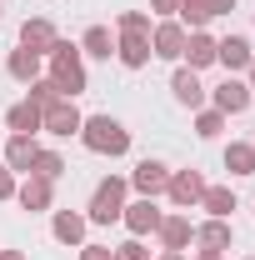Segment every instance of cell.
Masks as SVG:
<instances>
[{
	"instance_id": "obj_1",
	"label": "cell",
	"mask_w": 255,
	"mask_h": 260,
	"mask_svg": "<svg viewBox=\"0 0 255 260\" xmlns=\"http://www.w3.org/2000/svg\"><path fill=\"white\" fill-rule=\"evenodd\" d=\"M45 60H50V80H55V90H60L65 100H75L80 90H85V65H80V45H70V40H55Z\"/></svg>"
},
{
	"instance_id": "obj_2",
	"label": "cell",
	"mask_w": 255,
	"mask_h": 260,
	"mask_svg": "<svg viewBox=\"0 0 255 260\" xmlns=\"http://www.w3.org/2000/svg\"><path fill=\"white\" fill-rule=\"evenodd\" d=\"M80 140H85V150H95V155H125L130 150V130L120 120H110V115H85L80 120Z\"/></svg>"
},
{
	"instance_id": "obj_3",
	"label": "cell",
	"mask_w": 255,
	"mask_h": 260,
	"mask_svg": "<svg viewBox=\"0 0 255 260\" xmlns=\"http://www.w3.org/2000/svg\"><path fill=\"white\" fill-rule=\"evenodd\" d=\"M125 190L130 180H120V175H105L95 185V195H90V225H110V220H120V210H125Z\"/></svg>"
},
{
	"instance_id": "obj_4",
	"label": "cell",
	"mask_w": 255,
	"mask_h": 260,
	"mask_svg": "<svg viewBox=\"0 0 255 260\" xmlns=\"http://www.w3.org/2000/svg\"><path fill=\"white\" fill-rule=\"evenodd\" d=\"M165 195H170V205L190 210V205H200V195H205V175H200V170H170Z\"/></svg>"
},
{
	"instance_id": "obj_5",
	"label": "cell",
	"mask_w": 255,
	"mask_h": 260,
	"mask_svg": "<svg viewBox=\"0 0 255 260\" xmlns=\"http://www.w3.org/2000/svg\"><path fill=\"white\" fill-rule=\"evenodd\" d=\"M80 120H85V115H80V110H75V100H55V105H45V110H40V130H50V135H80Z\"/></svg>"
},
{
	"instance_id": "obj_6",
	"label": "cell",
	"mask_w": 255,
	"mask_h": 260,
	"mask_svg": "<svg viewBox=\"0 0 255 260\" xmlns=\"http://www.w3.org/2000/svg\"><path fill=\"white\" fill-rule=\"evenodd\" d=\"M185 25L180 20H160L155 30H150V55H160V60H180V50H185Z\"/></svg>"
},
{
	"instance_id": "obj_7",
	"label": "cell",
	"mask_w": 255,
	"mask_h": 260,
	"mask_svg": "<svg viewBox=\"0 0 255 260\" xmlns=\"http://www.w3.org/2000/svg\"><path fill=\"white\" fill-rule=\"evenodd\" d=\"M155 235H160V250H185V245L195 240V225H190L185 210H175V215H160Z\"/></svg>"
},
{
	"instance_id": "obj_8",
	"label": "cell",
	"mask_w": 255,
	"mask_h": 260,
	"mask_svg": "<svg viewBox=\"0 0 255 260\" xmlns=\"http://www.w3.org/2000/svg\"><path fill=\"white\" fill-rule=\"evenodd\" d=\"M120 220H125V230L140 240V235H155L160 210H155V200H150V195H140V200H130L125 210H120Z\"/></svg>"
},
{
	"instance_id": "obj_9",
	"label": "cell",
	"mask_w": 255,
	"mask_h": 260,
	"mask_svg": "<svg viewBox=\"0 0 255 260\" xmlns=\"http://www.w3.org/2000/svg\"><path fill=\"white\" fill-rule=\"evenodd\" d=\"M130 185H135L140 195H150V200H155V195H165V185H170V165H160V160H140L135 170H130Z\"/></svg>"
},
{
	"instance_id": "obj_10",
	"label": "cell",
	"mask_w": 255,
	"mask_h": 260,
	"mask_svg": "<svg viewBox=\"0 0 255 260\" xmlns=\"http://www.w3.org/2000/svg\"><path fill=\"white\" fill-rule=\"evenodd\" d=\"M250 85H245V80H235V75H230V80H225V85H215V110H220V115H240V110H250Z\"/></svg>"
},
{
	"instance_id": "obj_11",
	"label": "cell",
	"mask_w": 255,
	"mask_h": 260,
	"mask_svg": "<svg viewBox=\"0 0 255 260\" xmlns=\"http://www.w3.org/2000/svg\"><path fill=\"white\" fill-rule=\"evenodd\" d=\"M15 200H20V210H50V200H55V185L50 180H40V175H25L20 185H15Z\"/></svg>"
},
{
	"instance_id": "obj_12",
	"label": "cell",
	"mask_w": 255,
	"mask_h": 260,
	"mask_svg": "<svg viewBox=\"0 0 255 260\" xmlns=\"http://www.w3.org/2000/svg\"><path fill=\"white\" fill-rule=\"evenodd\" d=\"M170 90H175V100H180L185 110H200V105H205V85H200V75H195L190 65H180V70L170 75Z\"/></svg>"
},
{
	"instance_id": "obj_13",
	"label": "cell",
	"mask_w": 255,
	"mask_h": 260,
	"mask_svg": "<svg viewBox=\"0 0 255 260\" xmlns=\"http://www.w3.org/2000/svg\"><path fill=\"white\" fill-rule=\"evenodd\" d=\"M55 40H60V35H55V25H50L45 15H35V20L20 25V45L35 50V55H50V45H55Z\"/></svg>"
},
{
	"instance_id": "obj_14",
	"label": "cell",
	"mask_w": 255,
	"mask_h": 260,
	"mask_svg": "<svg viewBox=\"0 0 255 260\" xmlns=\"http://www.w3.org/2000/svg\"><path fill=\"white\" fill-rule=\"evenodd\" d=\"M85 230H90V220L75 215V210H55V220H50V235L60 245H85Z\"/></svg>"
},
{
	"instance_id": "obj_15",
	"label": "cell",
	"mask_w": 255,
	"mask_h": 260,
	"mask_svg": "<svg viewBox=\"0 0 255 260\" xmlns=\"http://www.w3.org/2000/svg\"><path fill=\"white\" fill-rule=\"evenodd\" d=\"M250 40H245V35H225V40H215V60L225 65V70H245V65H250Z\"/></svg>"
},
{
	"instance_id": "obj_16",
	"label": "cell",
	"mask_w": 255,
	"mask_h": 260,
	"mask_svg": "<svg viewBox=\"0 0 255 260\" xmlns=\"http://www.w3.org/2000/svg\"><path fill=\"white\" fill-rule=\"evenodd\" d=\"M35 135H10L5 140V165L15 170V175H30V165H35Z\"/></svg>"
},
{
	"instance_id": "obj_17",
	"label": "cell",
	"mask_w": 255,
	"mask_h": 260,
	"mask_svg": "<svg viewBox=\"0 0 255 260\" xmlns=\"http://www.w3.org/2000/svg\"><path fill=\"white\" fill-rule=\"evenodd\" d=\"M115 60L125 65V70L150 65V35H120V40H115Z\"/></svg>"
},
{
	"instance_id": "obj_18",
	"label": "cell",
	"mask_w": 255,
	"mask_h": 260,
	"mask_svg": "<svg viewBox=\"0 0 255 260\" xmlns=\"http://www.w3.org/2000/svg\"><path fill=\"white\" fill-rule=\"evenodd\" d=\"M180 60L190 65V70H205V65H215V40L205 30H190L185 35V50H180Z\"/></svg>"
},
{
	"instance_id": "obj_19",
	"label": "cell",
	"mask_w": 255,
	"mask_h": 260,
	"mask_svg": "<svg viewBox=\"0 0 255 260\" xmlns=\"http://www.w3.org/2000/svg\"><path fill=\"white\" fill-rule=\"evenodd\" d=\"M40 60H45V55H35V50H25V45H15V50L5 55V70H10L20 85H30V80H40Z\"/></svg>"
},
{
	"instance_id": "obj_20",
	"label": "cell",
	"mask_w": 255,
	"mask_h": 260,
	"mask_svg": "<svg viewBox=\"0 0 255 260\" xmlns=\"http://www.w3.org/2000/svg\"><path fill=\"white\" fill-rule=\"evenodd\" d=\"M5 125H10V135H35L40 130V105H30V100L10 105L5 110Z\"/></svg>"
},
{
	"instance_id": "obj_21",
	"label": "cell",
	"mask_w": 255,
	"mask_h": 260,
	"mask_svg": "<svg viewBox=\"0 0 255 260\" xmlns=\"http://www.w3.org/2000/svg\"><path fill=\"white\" fill-rule=\"evenodd\" d=\"M225 170L230 175H255V145L250 140H230L225 145Z\"/></svg>"
},
{
	"instance_id": "obj_22",
	"label": "cell",
	"mask_w": 255,
	"mask_h": 260,
	"mask_svg": "<svg viewBox=\"0 0 255 260\" xmlns=\"http://www.w3.org/2000/svg\"><path fill=\"white\" fill-rule=\"evenodd\" d=\"M200 205L210 210V220H230V210H235V190H230V185H205Z\"/></svg>"
},
{
	"instance_id": "obj_23",
	"label": "cell",
	"mask_w": 255,
	"mask_h": 260,
	"mask_svg": "<svg viewBox=\"0 0 255 260\" xmlns=\"http://www.w3.org/2000/svg\"><path fill=\"white\" fill-rule=\"evenodd\" d=\"M230 220H205V225H195V245H205V250H230Z\"/></svg>"
},
{
	"instance_id": "obj_24",
	"label": "cell",
	"mask_w": 255,
	"mask_h": 260,
	"mask_svg": "<svg viewBox=\"0 0 255 260\" xmlns=\"http://www.w3.org/2000/svg\"><path fill=\"white\" fill-rule=\"evenodd\" d=\"M80 55H95V60H110V55H115V40H110V30H105V25H90V30L80 35Z\"/></svg>"
},
{
	"instance_id": "obj_25",
	"label": "cell",
	"mask_w": 255,
	"mask_h": 260,
	"mask_svg": "<svg viewBox=\"0 0 255 260\" xmlns=\"http://www.w3.org/2000/svg\"><path fill=\"white\" fill-rule=\"evenodd\" d=\"M175 15H180V25H185V30H205V20H215L205 0H180V10H175Z\"/></svg>"
},
{
	"instance_id": "obj_26",
	"label": "cell",
	"mask_w": 255,
	"mask_h": 260,
	"mask_svg": "<svg viewBox=\"0 0 255 260\" xmlns=\"http://www.w3.org/2000/svg\"><path fill=\"white\" fill-rule=\"evenodd\" d=\"M30 175H40V180H50V185H55V180L65 175V160L55 155V150H35V165H30Z\"/></svg>"
},
{
	"instance_id": "obj_27",
	"label": "cell",
	"mask_w": 255,
	"mask_h": 260,
	"mask_svg": "<svg viewBox=\"0 0 255 260\" xmlns=\"http://www.w3.org/2000/svg\"><path fill=\"white\" fill-rule=\"evenodd\" d=\"M115 30H120V35H150L155 25H150L145 10H120V15H115Z\"/></svg>"
},
{
	"instance_id": "obj_28",
	"label": "cell",
	"mask_w": 255,
	"mask_h": 260,
	"mask_svg": "<svg viewBox=\"0 0 255 260\" xmlns=\"http://www.w3.org/2000/svg\"><path fill=\"white\" fill-rule=\"evenodd\" d=\"M25 90H30V105H40V110H45V105H55V100H65L60 90H55V80H50V75H40V80H30V85H25Z\"/></svg>"
},
{
	"instance_id": "obj_29",
	"label": "cell",
	"mask_w": 255,
	"mask_h": 260,
	"mask_svg": "<svg viewBox=\"0 0 255 260\" xmlns=\"http://www.w3.org/2000/svg\"><path fill=\"white\" fill-rule=\"evenodd\" d=\"M225 120H230V115H220V110L210 105V110H200V115H195V135H200V140H215V135L225 130Z\"/></svg>"
},
{
	"instance_id": "obj_30",
	"label": "cell",
	"mask_w": 255,
	"mask_h": 260,
	"mask_svg": "<svg viewBox=\"0 0 255 260\" xmlns=\"http://www.w3.org/2000/svg\"><path fill=\"white\" fill-rule=\"evenodd\" d=\"M115 260H150V250H145V245H140V240H135V235H130L125 245H120V250H115Z\"/></svg>"
},
{
	"instance_id": "obj_31",
	"label": "cell",
	"mask_w": 255,
	"mask_h": 260,
	"mask_svg": "<svg viewBox=\"0 0 255 260\" xmlns=\"http://www.w3.org/2000/svg\"><path fill=\"white\" fill-rule=\"evenodd\" d=\"M15 185H20V180H15V170H10V165H0V200H15Z\"/></svg>"
},
{
	"instance_id": "obj_32",
	"label": "cell",
	"mask_w": 255,
	"mask_h": 260,
	"mask_svg": "<svg viewBox=\"0 0 255 260\" xmlns=\"http://www.w3.org/2000/svg\"><path fill=\"white\" fill-rule=\"evenodd\" d=\"M80 260H115L110 245H80Z\"/></svg>"
},
{
	"instance_id": "obj_33",
	"label": "cell",
	"mask_w": 255,
	"mask_h": 260,
	"mask_svg": "<svg viewBox=\"0 0 255 260\" xmlns=\"http://www.w3.org/2000/svg\"><path fill=\"white\" fill-rule=\"evenodd\" d=\"M175 10H180V0H150V15H165V20H170Z\"/></svg>"
},
{
	"instance_id": "obj_34",
	"label": "cell",
	"mask_w": 255,
	"mask_h": 260,
	"mask_svg": "<svg viewBox=\"0 0 255 260\" xmlns=\"http://www.w3.org/2000/svg\"><path fill=\"white\" fill-rule=\"evenodd\" d=\"M205 5H210V15H230L235 10V0H205Z\"/></svg>"
},
{
	"instance_id": "obj_35",
	"label": "cell",
	"mask_w": 255,
	"mask_h": 260,
	"mask_svg": "<svg viewBox=\"0 0 255 260\" xmlns=\"http://www.w3.org/2000/svg\"><path fill=\"white\" fill-rule=\"evenodd\" d=\"M155 260H185V250H160Z\"/></svg>"
},
{
	"instance_id": "obj_36",
	"label": "cell",
	"mask_w": 255,
	"mask_h": 260,
	"mask_svg": "<svg viewBox=\"0 0 255 260\" xmlns=\"http://www.w3.org/2000/svg\"><path fill=\"white\" fill-rule=\"evenodd\" d=\"M195 260H225V255H220V250H200Z\"/></svg>"
},
{
	"instance_id": "obj_37",
	"label": "cell",
	"mask_w": 255,
	"mask_h": 260,
	"mask_svg": "<svg viewBox=\"0 0 255 260\" xmlns=\"http://www.w3.org/2000/svg\"><path fill=\"white\" fill-rule=\"evenodd\" d=\"M245 75H250V80H245V85H250V90H255V55H250V65H245Z\"/></svg>"
},
{
	"instance_id": "obj_38",
	"label": "cell",
	"mask_w": 255,
	"mask_h": 260,
	"mask_svg": "<svg viewBox=\"0 0 255 260\" xmlns=\"http://www.w3.org/2000/svg\"><path fill=\"white\" fill-rule=\"evenodd\" d=\"M0 260H25V255H20V250H0Z\"/></svg>"
},
{
	"instance_id": "obj_39",
	"label": "cell",
	"mask_w": 255,
	"mask_h": 260,
	"mask_svg": "<svg viewBox=\"0 0 255 260\" xmlns=\"http://www.w3.org/2000/svg\"><path fill=\"white\" fill-rule=\"evenodd\" d=\"M250 145H255V140H250Z\"/></svg>"
},
{
	"instance_id": "obj_40",
	"label": "cell",
	"mask_w": 255,
	"mask_h": 260,
	"mask_svg": "<svg viewBox=\"0 0 255 260\" xmlns=\"http://www.w3.org/2000/svg\"><path fill=\"white\" fill-rule=\"evenodd\" d=\"M250 260H255V255H250Z\"/></svg>"
}]
</instances>
